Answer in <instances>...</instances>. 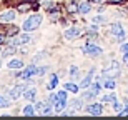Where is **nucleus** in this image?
<instances>
[{"label":"nucleus","mask_w":128,"mask_h":120,"mask_svg":"<svg viewBox=\"0 0 128 120\" xmlns=\"http://www.w3.org/2000/svg\"><path fill=\"white\" fill-rule=\"evenodd\" d=\"M40 24H42V15H30V19H27L24 22V30L25 32H33V30H37L38 27H40Z\"/></svg>","instance_id":"nucleus-1"},{"label":"nucleus","mask_w":128,"mask_h":120,"mask_svg":"<svg viewBox=\"0 0 128 120\" xmlns=\"http://www.w3.org/2000/svg\"><path fill=\"white\" fill-rule=\"evenodd\" d=\"M110 34L115 35L118 40H123L125 39V32H123V27L120 24H113L112 27H110Z\"/></svg>","instance_id":"nucleus-2"},{"label":"nucleus","mask_w":128,"mask_h":120,"mask_svg":"<svg viewBox=\"0 0 128 120\" xmlns=\"http://www.w3.org/2000/svg\"><path fill=\"white\" fill-rule=\"evenodd\" d=\"M80 35H82V29H78V27H70V29L65 30V39H68V40L76 39Z\"/></svg>","instance_id":"nucleus-3"},{"label":"nucleus","mask_w":128,"mask_h":120,"mask_svg":"<svg viewBox=\"0 0 128 120\" xmlns=\"http://www.w3.org/2000/svg\"><path fill=\"white\" fill-rule=\"evenodd\" d=\"M15 17H17V14H15L14 10H5V12H2L0 14V22H14Z\"/></svg>","instance_id":"nucleus-4"},{"label":"nucleus","mask_w":128,"mask_h":120,"mask_svg":"<svg viewBox=\"0 0 128 120\" xmlns=\"http://www.w3.org/2000/svg\"><path fill=\"white\" fill-rule=\"evenodd\" d=\"M30 9H37V4H30V2H22V4L17 5V12H20V14H25V12H28Z\"/></svg>","instance_id":"nucleus-5"},{"label":"nucleus","mask_w":128,"mask_h":120,"mask_svg":"<svg viewBox=\"0 0 128 120\" xmlns=\"http://www.w3.org/2000/svg\"><path fill=\"white\" fill-rule=\"evenodd\" d=\"M83 53L100 55V53H102V48H100V47H96V45H92V43H88V45H85V47H83Z\"/></svg>","instance_id":"nucleus-6"},{"label":"nucleus","mask_w":128,"mask_h":120,"mask_svg":"<svg viewBox=\"0 0 128 120\" xmlns=\"http://www.w3.org/2000/svg\"><path fill=\"white\" fill-rule=\"evenodd\" d=\"M30 42V35H20V37H15L12 40V45H24V43H28Z\"/></svg>","instance_id":"nucleus-7"},{"label":"nucleus","mask_w":128,"mask_h":120,"mask_svg":"<svg viewBox=\"0 0 128 120\" xmlns=\"http://www.w3.org/2000/svg\"><path fill=\"white\" fill-rule=\"evenodd\" d=\"M24 92H25V87H24V85L14 87V88H12V90H10V97H12V98H18V97L22 95V93H24Z\"/></svg>","instance_id":"nucleus-8"},{"label":"nucleus","mask_w":128,"mask_h":120,"mask_svg":"<svg viewBox=\"0 0 128 120\" xmlns=\"http://www.w3.org/2000/svg\"><path fill=\"white\" fill-rule=\"evenodd\" d=\"M86 110H88L90 115H102V105L100 103H92Z\"/></svg>","instance_id":"nucleus-9"},{"label":"nucleus","mask_w":128,"mask_h":120,"mask_svg":"<svg viewBox=\"0 0 128 120\" xmlns=\"http://www.w3.org/2000/svg\"><path fill=\"white\" fill-rule=\"evenodd\" d=\"M35 108H37V110H40V112L43 113V115H47V113H50V108H52V107L48 105L47 102H38Z\"/></svg>","instance_id":"nucleus-10"},{"label":"nucleus","mask_w":128,"mask_h":120,"mask_svg":"<svg viewBox=\"0 0 128 120\" xmlns=\"http://www.w3.org/2000/svg\"><path fill=\"white\" fill-rule=\"evenodd\" d=\"M33 73H37V68L33 67V65H30L28 68H25L22 73H18V77H22V78H28L30 75H33Z\"/></svg>","instance_id":"nucleus-11"},{"label":"nucleus","mask_w":128,"mask_h":120,"mask_svg":"<svg viewBox=\"0 0 128 120\" xmlns=\"http://www.w3.org/2000/svg\"><path fill=\"white\" fill-rule=\"evenodd\" d=\"M110 67H112V72L108 70V72H105V75H110V73H112V75H118L120 73V63L116 62V60H113Z\"/></svg>","instance_id":"nucleus-12"},{"label":"nucleus","mask_w":128,"mask_h":120,"mask_svg":"<svg viewBox=\"0 0 128 120\" xmlns=\"http://www.w3.org/2000/svg\"><path fill=\"white\" fill-rule=\"evenodd\" d=\"M24 97L27 98V100H35V97H37V90L35 88H28V90H25V93H24Z\"/></svg>","instance_id":"nucleus-13"},{"label":"nucleus","mask_w":128,"mask_h":120,"mask_svg":"<svg viewBox=\"0 0 128 120\" xmlns=\"http://www.w3.org/2000/svg\"><path fill=\"white\" fill-rule=\"evenodd\" d=\"M90 4H88V2H82L80 5H78V12H80V14H88V12H90Z\"/></svg>","instance_id":"nucleus-14"},{"label":"nucleus","mask_w":128,"mask_h":120,"mask_svg":"<svg viewBox=\"0 0 128 120\" xmlns=\"http://www.w3.org/2000/svg\"><path fill=\"white\" fill-rule=\"evenodd\" d=\"M22 60H12V62H8V68L10 70H17V68H22Z\"/></svg>","instance_id":"nucleus-15"},{"label":"nucleus","mask_w":128,"mask_h":120,"mask_svg":"<svg viewBox=\"0 0 128 120\" xmlns=\"http://www.w3.org/2000/svg\"><path fill=\"white\" fill-rule=\"evenodd\" d=\"M66 10H68L70 14H76V12H78V5H76V2H68V4H66Z\"/></svg>","instance_id":"nucleus-16"},{"label":"nucleus","mask_w":128,"mask_h":120,"mask_svg":"<svg viewBox=\"0 0 128 120\" xmlns=\"http://www.w3.org/2000/svg\"><path fill=\"white\" fill-rule=\"evenodd\" d=\"M92 77H93V70H92V72H88V75L83 78V82H82V87H83V88H86V87L92 83Z\"/></svg>","instance_id":"nucleus-17"},{"label":"nucleus","mask_w":128,"mask_h":120,"mask_svg":"<svg viewBox=\"0 0 128 120\" xmlns=\"http://www.w3.org/2000/svg\"><path fill=\"white\" fill-rule=\"evenodd\" d=\"M22 113H24V115H33V113H35V107H33V105H27V107H24Z\"/></svg>","instance_id":"nucleus-18"},{"label":"nucleus","mask_w":128,"mask_h":120,"mask_svg":"<svg viewBox=\"0 0 128 120\" xmlns=\"http://www.w3.org/2000/svg\"><path fill=\"white\" fill-rule=\"evenodd\" d=\"M115 100H116L115 93H108V95L103 97V102H106V103H115Z\"/></svg>","instance_id":"nucleus-19"},{"label":"nucleus","mask_w":128,"mask_h":120,"mask_svg":"<svg viewBox=\"0 0 128 120\" xmlns=\"http://www.w3.org/2000/svg\"><path fill=\"white\" fill-rule=\"evenodd\" d=\"M65 88H66L68 92H72V93H76V92H78V87H76L75 83H70V82L65 85Z\"/></svg>","instance_id":"nucleus-20"},{"label":"nucleus","mask_w":128,"mask_h":120,"mask_svg":"<svg viewBox=\"0 0 128 120\" xmlns=\"http://www.w3.org/2000/svg\"><path fill=\"white\" fill-rule=\"evenodd\" d=\"M58 83V77L57 75H52V78H50V82H48V88H55Z\"/></svg>","instance_id":"nucleus-21"},{"label":"nucleus","mask_w":128,"mask_h":120,"mask_svg":"<svg viewBox=\"0 0 128 120\" xmlns=\"http://www.w3.org/2000/svg\"><path fill=\"white\" fill-rule=\"evenodd\" d=\"M8 105H10L8 98H7V97H4V95H0V107H8Z\"/></svg>","instance_id":"nucleus-22"},{"label":"nucleus","mask_w":128,"mask_h":120,"mask_svg":"<svg viewBox=\"0 0 128 120\" xmlns=\"http://www.w3.org/2000/svg\"><path fill=\"white\" fill-rule=\"evenodd\" d=\"M105 87H106V88H115V80H113V78L105 80Z\"/></svg>","instance_id":"nucleus-23"},{"label":"nucleus","mask_w":128,"mask_h":120,"mask_svg":"<svg viewBox=\"0 0 128 120\" xmlns=\"http://www.w3.org/2000/svg\"><path fill=\"white\" fill-rule=\"evenodd\" d=\"M57 100L65 102L66 100V92H58V93H57Z\"/></svg>","instance_id":"nucleus-24"},{"label":"nucleus","mask_w":128,"mask_h":120,"mask_svg":"<svg viewBox=\"0 0 128 120\" xmlns=\"http://www.w3.org/2000/svg\"><path fill=\"white\" fill-rule=\"evenodd\" d=\"M93 22H96V24H103L105 17H103V15H95V17H93Z\"/></svg>","instance_id":"nucleus-25"},{"label":"nucleus","mask_w":128,"mask_h":120,"mask_svg":"<svg viewBox=\"0 0 128 120\" xmlns=\"http://www.w3.org/2000/svg\"><path fill=\"white\" fill-rule=\"evenodd\" d=\"M15 34H18V29H17V27H8L7 35H15Z\"/></svg>","instance_id":"nucleus-26"},{"label":"nucleus","mask_w":128,"mask_h":120,"mask_svg":"<svg viewBox=\"0 0 128 120\" xmlns=\"http://www.w3.org/2000/svg\"><path fill=\"white\" fill-rule=\"evenodd\" d=\"M15 52V45H12V47H7L4 50V55H10V53H14Z\"/></svg>","instance_id":"nucleus-27"},{"label":"nucleus","mask_w":128,"mask_h":120,"mask_svg":"<svg viewBox=\"0 0 128 120\" xmlns=\"http://www.w3.org/2000/svg\"><path fill=\"white\" fill-rule=\"evenodd\" d=\"M70 107H73V108H75V110H78V108H80L82 107V102H78V100H73L70 103Z\"/></svg>","instance_id":"nucleus-28"},{"label":"nucleus","mask_w":128,"mask_h":120,"mask_svg":"<svg viewBox=\"0 0 128 120\" xmlns=\"http://www.w3.org/2000/svg\"><path fill=\"white\" fill-rule=\"evenodd\" d=\"M120 115H122V117H126V115H128V105L123 107V110L120 112Z\"/></svg>","instance_id":"nucleus-29"},{"label":"nucleus","mask_w":128,"mask_h":120,"mask_svg":"<svg viewBox=\"0 0 128 120\" xmlns=\"http://www.w3.org/2000/svg\"><path fill=\"white\" fill-rule=\"evenodd\" d=\"M37 73H40V75L47 73V67H40V68H37Z\"/></svg>","instance_id":"nucleus-30"},{"label":"nucleus","mask_w":128,"mask_h":120,"mask_svg":"<svg viewBox=\"0 0 128 120\" xmlns=\"http://www.w3.org/2000/svg\"><path fill=\"white\" fill-rule=\"evenodd\" d=\"M106 2H110V4H113V5H120V4H123L125 0H106Z\"/></svg>","instance_id":"nucleus-31"},{"label":"nucleus","mask_w":128,"mask_h":120,"mask_svg":"<svg viewBox=\"0 0 128 120\" xmlns=\"http://www.w3.org/2000/svg\"><path fill=\"white\" fill-rule=\"evenodd\" d=\"M122 53H128V43H123V45H122Z\"/></svg>","instance_id":"nucleus-32"},{"label":"nucleus","mask_w":128,"mask_h":120,"mask_svg":"<svg viewBox=\"0 0 128 120\" xmlns=\"http://www.w3.org/2000/svg\"><path fill=\"white\" fill-rule=\"evenodd\" d=\"M50 19H52V20H57L58 19V12H52V14H50Z\"/></svg>","instance_id":"nucleus-33"},{"label":"nucleus","mask_w":128,"mask_h":120,"mask_svg":"<svg viewBox=\"0 0 128 120\" xmlns=\"http://www.w3.org/2000/svg\"><path fill=\"white\" fill-rule=\"evenodd\" d=\"M115 110H116V112H118V113H120V112L123 110V107L120 105V103H115Z\"/></svg>","instance_id":"nucleus-34"},{"label":"nucleus","mask_w":128,"mask_h":120,"mask_svg":"<svg viewBox=\"0 0 128 120\" xmlns=\"http://www.w3.org/2000/svg\"><path fill=\"white\" fill-rule=\"evenodd\" d=\"M70 73H72V75H76V73H78V68H76V67H72Z\"/></svg>","instance_id":"nucleus-35"},{"label":"nucleus","mask_w":128,"mask_h":120,"mask_svg":"<svg viewBox=\"0 0 128 120\" xmlns=\"http://www.w3.org/2000/svg\"><path fill=\"white\" fill-rule=\"evenodd\" d=\"M2 43H5V35L4 34H0V45H2Z\"/></svg>","instance_id":"nucleus-36"},{"label":"nucleus","mask_w":128,"mask_h":120,"mask_svg":"<svg viewBox=\"0 0 128 120\" xmlns=\"http://www.w3.org/2000/svg\"><path fill=\"white\" fill-rule=\"evenodd\" d=\"M88 29H90V32H96V30H98V27H95V25H92V27H88Z\"/></svg>","instance_id":"nucleus-37"},{"label":"nucleus","mask_w":128,"mask_h":120,"mask_svg":"<svg viewBox=\"0 0 128 120\" xmlns=\"http://www.w3.org/2000/svg\"><path fill=\"white\" fill-rule=\"evenodd\" d=\"M42 2H48V0H42Z\"/></svg>","instance_id":"nucleus-38"},{"label":"nucleus","mask_w":128,"mask_h":120,"mask_svg":"<svg viewBox=\"0 0 128 120\" xmlns=\"http://www.w3.org/2000/svg\"><path fill=\"white\" fill-rule=\"evenodd\" d=\"M0 65H2V62H0Z\"/></svg>","instance_id":"nucleus-39"}]
</instances>
